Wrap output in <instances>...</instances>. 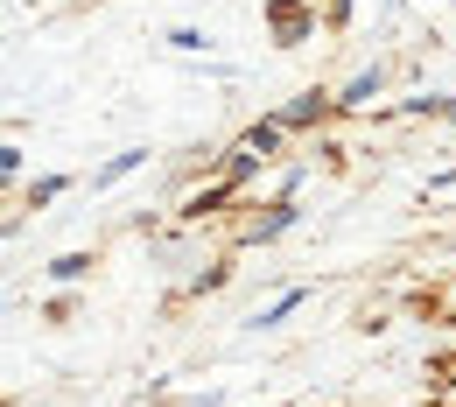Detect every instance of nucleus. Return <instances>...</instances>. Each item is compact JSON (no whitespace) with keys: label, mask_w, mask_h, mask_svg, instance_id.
<instances>
[{"label":"nucleus","mask_w":456,"mask_h":407,"mask_svg":"<svg viewBox=\"0 0 456 407\" xmlns=\"http://www.w3.org/2000/svg\"><path fill=\"white\" fill-rule=\"evenodd\" d=\"M295 225V204H281V211H267L260 225H253V239H274V232H288Z\"/></svg>","instance_id":"nucleus-3"},{"label":"nucleus","mask_w":456,"mask_h":407,"mask_svg":"<svg viewBox=\"0 0 456 407\" xmlns=\"http://www.w3.org/2000/svg\"><path fill=\"white\" fill-rule=\"evenodd\" d=\"M316 113H323V99H295V106L281 113V126H309Z\"/></svg>","instance_id":"nucleus-5"},{"label":"nucleus","mask_w":456,"mask_h":407,"mask_svg":"<svg viewBox=\"0 0 456 407\" xmlns=\"http://www.w3.org/2000/svg\"><path fill=\"white\" fill-rule=\"evenodd\" d=\"M85 267H92V260H85V253H63V260H50V274H57V281H77V274H85Z\"/></svg>","instance_id":"nucleus-6"},{"label":"nucleus","mask_w":456,"mask_h":407,"mask_svg":"<svg viewBox=\"0 0 456 407\" xmlns=\"http://www.w3.org/2000/svg\"><path fill=\"white\" fill-rule=\"evenodd\" d=\"M141 155H148V148H126V155H113V162L99 169V183H119V175H126V169H141Z\"/></svg>","instance_id":"nucleus-4"},{"label":"nucleus","mask_w":456,"mask_h":407,"mask_svg":"<svg viewBox=\"0 0 456 407\" xmlns=\"http://www.w3.org/2000/svg\"><path fill=\"white\" fill-rule=\"evenodd\" d=\"M379 85H387L379 70H358V77L344 85V106H372V92H379Z\"/></svg>","instance_id":"nucleus-2"},{"label":"nucleus","mask_w":456,"mask_h":407,"mask_svg":"<svg viewBox=\"0 0 456 407\" xmlns=\"http://www.w3.org/2000/svg\"><path fill=\"white\" fill-rule=\"evenodd\" d=\"M274 141H281V119H260V126H246V155L260 162V155H274Z\"/></svg>","instance_id":"nucleus-1"}]
</instances>
